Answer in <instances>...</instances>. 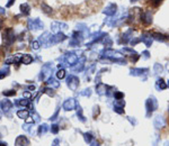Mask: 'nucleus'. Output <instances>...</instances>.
<instances>
[{
  "instance_id": "f257e3e1",
  "label": "nucleus",
  "mask_w": 169,
  "mask_h": 146,
  "mask_svg": "<svg viewBox=\"0 0 169 146\" xmlns=\"http://www.w3.org/2000/svg\"><path fill=\"white\" fill-rule=\"evenodd\" d=\"M146 108H147V116L150 117L152 115L154 110L158 108V101L153 95H151V98H149L146 101Z\"/></svg>"
},
{
  "instance_id": "f03ea898",
  "label": "nucleus",
  "mask_w": 169,
  "mask_h": 146,
  "mask_svg": "<svg viewBox=\"0 0 169 146\" xmlns=\"http://www.w3.org/2000/svg\"><path fill=\"white\" fill-rule=\"evenodd\" d=\"M116 11H117V6H116V4L110 2V4H108V5L106 6V8L103 10V14L106 15V16L112 17V16H114V15L116 14Z\"/></svg>"
},
{
  "instance_id": "7ed1b4c3",
  "label": "nucleus",
  "mask_w": 169,
  "mask_h": 146,
  "mask_svg": "<svg viewBox=\"0 0 169 146\" xmlns=\"http://www.w3.org/2000/svg\"><path fill=\"white\" fill-rule=\"evenodd\" d=\"M66 82H68V87L70 88L71 90H77V88H78V86H79V79L77 78V77H74V75H70V77H68V80H66Z\"/></svg>"
},
{
  "instance_id": "20e7f679",
  "label": "nucleus",
  "mask_w": 169,
  "mask_h": 146,
  "mask_svg": "<svg viewBox=\"0 0 169 146\" xmlns=\"http://www.w3.org/2000/svg\"><path fill=\"white\" fill-rule=\"evenodd\" d=\"M43 27H44L43 22H41L40 19H37V18H35V19H30V20H28V28L30 29H35V30H37V29H42Z\"/></svg>"
},
{
  "instance_id": "39448f33",
  "label": "nucleus",
  "mask_w": 169,
  "mask_h": 146,
  "mask_svg": "<svg viewBox=\"0 0 169 146\" xmlns=\"http://www.w3.org/2000/svg\"><path fill=\"white\" fill-rule=\"evenodd\" d=\"M141 20L146 25H150L152 22V13L151 10H146L141 14Z\"/></svg>"
},
{
  "instance_id": "423d86ee",
  "label": "nucleus",
  "mask_w": 169,
  "mask_h": 146,
  "mask_svg": "<svg viewBox=\"0 0 169 146\" xmlns=\"http://www.w3.org/2000/svg\"><path fill=\"white\" fill-rule=\"evenodd\" d=\"M105 58H110V60H114V58H122V54L117 51H114V50H106L104 52V55Z\"/></svg>"
},
{
  "instance_id": "0eeeda50",
  "label": "nucleus",
  "mask_w": 169,
  "mask_h": 146,
  "mask_svg": "<svg viewBox=\"0 0 169 146\" xmlns=\"http://www.w3.org/2000/svg\"><path fill=\"white\" fill-rule=\"evenodd\" d=\"M124 106H125V101L123 99L115 100V102H114V111L117 112V114H123V112H124Z\"/></svg>"
},
{
  "instance_id": "6e6552de",
  "label": "nucleus",
  "mask_w": 169,
  "mask_h": 146,
  "mask_svg": "<svg viewBox=\"0 0 169 146\" xmlns=\"http://www.w3.org/2000/svg\"><path fill=\"white\" fill-rule=\"evenodd\" d=\"M68 28V25L64 24V22H54L53 24L51 25V29L53 33H57L58 34V32L61 30V29H66Z\"/></svg>"
},
{
  "instance_id": "1a4fd4ad",
  "label": "nucleus",
  "mask_w": 169,
  "mask_h": 146,
  "mask_svg": "<svg viewBox=\"0 0 169 146\" xmlns=\"http://www.w3.org/2000/svg\"><path fill=\"white\" fill-rule=\"evenodd\" d=\"M64 58H66L68 65H74V64L78 63V56L74 53H68L64 56Z\"/></svg>"
},
{
  "instance_id": "9d476101",
  "label": "nucleus",
  "mask_w": 169,
  "mask_h": 146,
  "mask_svg": "<svg viewBox=\"0 0 169 146\" xmlns=\"http://www.w3.org/2000/svg\"><path fill=\"white\" fill-rule=\"evenodd\" d=\"M143 43H144V45L147 46V47H151V45H152V41H153V38H152V35L151 34H142V36H141V38H140Z\"/></svg>"
},
{
  "instance_id": "9b49d317",
  "label": "nucleus",
  "mask_w": 169,
  "mask_h": 146,
  "mask_svg": "<svg viewBox=\"0 0 169 146\" xmlns=\"http://www.w3.org/2000/svg\"><path fill=\"white\" fill-rule=\"evenodd\" d=\"M76 106H77V102H76V100L74 99H68V100H66L64 101V103H63V109L64 110H74V108H76Z\"/></svg>"
},
{
  "instance_id": "f8f14e48",
  "label": "nucleus",
  "mask_w": 169,
  "mask_h": 146,
  "mask_svg": "<svg viewBox=\"0 0 169 146\" xmlns=\"http://www.w3.org/2000/svg\"><path fill=\"white\" fill-rule=\"evenodd\" d=\"M153 125L156 128H162V127H165V125H166V120H165V118L162 116H157L154 118L153 120Z\"/></svg>"
},
{
  "instance_id": "ddd939ff",
  "label": "nucleus",
  "mask_w": 169,
  "mask_h": 146,
  "mask_svg": "<svg viewBox=\"0 0 169 146\" xmlns=\"http://www.w3.org/2000/svg\"><path fill=\"white\" fill-rule=\"evenodd\" d=\"M96 90H97V93L100 95H106V91H107V86L104 84L102 82H99L97 86H96Z\"/></svg>"
},
{
  "instance_id": "4468645a",
  "label": "nucleus",
  "mask_w": 169,
  "mask_h": 146,
  "mask_svg": "<svg viewBox=\"0 0 169 146\" xmlns=\"http://www.w3.org/2000/svg\"><path fill=\"white\" fill-rule=\"evenodd\" d=\"M149 70L148 69H131L130 70V74L133 75V77H139V75H142L146 72H148Z\"/></svg>"
},
{
  "instance_id": "2eb2a0df",
  "label": "nucleus",
  "mask_w": 169,
  "mask_h": 146,
  "mask_svg": "<svg viewBox=\"0 0 169 146\" xmlns=\"http://www.w3.org/2000/svg\"><path fill=\"white\" fill-rule=\"evenodd\" d=\"M156 88H157L158 90H160V91H161V90H165V89H167V88H168V86H167V83H166V82H165V81H163L161 78H160V79H158V80H157V82H156Z\"/></svg>"
},
{
  "instance_id": "dca6fc26",
  "label": "nucleus",
  "mask_w": 169,
  "mask_h": 146,
  "mask_svg": "<svg viewBox=\"0 0 169 146\" xmlns=\"http://www.w3.org/2000/svg\"><path fill=\"white\" fill-rule=\"evenodd\" d=\"M132 33H133V29L131 28L129 29V30H126L124 34H123V37H122V38H123V42H124V43H129V42L131 41V34H132Z\"/></svg>"
},
{
  "instance_id": "f3484780",
  "label": "nucleus",
  "mask_w": 169,
  "mask_h": 146,
  "mask_svg": "<svg viewBox=\"0 0 169 146\" xmlns=\"http://www.w3.org/2000/svg\"><path fill=\"white\" fill-rule=\"evenodd\" d=\"M66 37L64 34H62V33H58V34H55V36H53V43H59V42H62V41H64Z\"/></svg>"
},
{
  "instance_id": "a211bd4d",
  "label": "nucleus",
  "mask_w": 169,
  "mask_h": 146,
  "mask_svg": "<svg viewBox=\"0 0 169 146\" xmlns=\"http://www.w3.org/2000/svg\"><path fill=\"white\" fill-rule=\"evenodd\" d=\"M152 38L157 39V41H160V42H165L167 39V37L165 36V35H162V34H160V33H153L152 34Z\"/></svg>"
},
{
  "instance_id": "6ab92c4d",
  "label": "nucleus",
  "mask_w": 169,
  "mask_h": 146,
  "mask_svg": "<svg viewBox=\"0 0 169 146\" xmlns=\"http://www.w3.org/2000/svg\"><path fill=\"white\" fill-rule=\"evenodd\" d=\"M30 8L28 6V4H22L21 5V11H22L24 15H28L30 14Z\"/></svg>"
},
{
  "instance_id": "aec40b11",
  "label": "nucleus",
  "mask_w": 169,
  "mask_h": 146,
  "mask_svg": "<svg viewBox=\"0 0 169 146\" xmlns=\"http://www.w3.org/2000/svg\"><path fill=\"white\" fill-rule=\"evenodd\" d=\"M46 83H47V86H51V87H53V88H58L60 86L59 82L55 80V79H53V78H50Z\"/></svg>"
},
{
  "instance_id": "412c9836",
  "label": "nucleus",
  "mask_w": 169,
  "mask_h": 146,
  "mask_svg": "<svg viewBox=\"0 0 169 146\" xmlns=\"http://www.w3.org/2000/svg\"><path fill=\"white\" fill-rule=\"evenodd\" d=\"M103 43L107 46V47H110L112 45H113V41L110 39V37L108 35H106V36H104V39H103Z\"/></svg>"
},
{
  "instance_id": "4be33fe9",
  "label": "nucleus",
  "mask_w": 169,
  "mask_h": 146,
  "mask_svg": "<svg viewBox=\"0 0 169 146\" xmlns=\"http://www.w3.org/2000/svg\"><path fill=\"white\" fill-rule=\"evenodd\" d=\"M85 58H82L81 60V62H79V63H77V65L74 67V71H81L82 69H83V66H85Z\"/></svg>"
},
{
  "instance_id": "5701e85b",
  "label": "nucleus",
  "mask_w": 169,
  "mask_h": 146,
  "mask_svg": "<svg viewBox=\"0 0 169 146\" xmlns=\"http://www.w3.org/2000/svg\"><path fill=\"white\" fill-rule=\"evenodd\" d=\"M153 70H154V74H159V73L162 72V65L161 64H159V63H156L153 66Z\"/></svg>"
},
{
  "instance_id": "b1692460",
  "label": "nucleus",
  "mask_w": 169,
  "mask_h": 146,
  "mask_svg": "<svg viewBox=\"0 0 169 146\" xmlns=\"http://www.w3.org/2000/svg\"><path fill=\"white\" fill-rule=\"evenodd\" d=\"M22 61L23 63H25V64H30V62L33 61V58H32L30 55H24L22 58Z\"/></svg>"
},
{
  "instance_id": "393cba45",
  "label": "nucleus",
  "mask_w": 169,
  "mask_h": 146,
  "mask_svg": "<svg viewBox=\"0 0 169 146\" xmlns=\"http://www.w3.org/2000/svg\"><path fill=\"white\" fill-rule=\"evenodd\" d=\"M114 97H115V100H121L124 98V93L121 91H114Z\"/></svg>"
},
{
  "instance_id": "a878e982",
  "label": "nucleus",
  "mask_w": 169,
  "mask_h": 146,
  "mask_svg": "<svg viewBox=\"0 0 169 146\" xmlns=\"http://www.w3.org/2000/svg\"><path fill=\"white\" fill-rule=\"evenodd\" d=\"M57 77H58V79H63V78L66 77V71H64V69L59 70L58 73H57Z\"/></svg>"
},
{
  "instance_id": "bb28decb",
  "label": "nucleus",
  "mask_w": 169,
  "mask_h": 146,
  "mask_svg": "<svg viewBox=\"0 0 169 146\" xmlns=\"http://www.w3.org/2000/svg\"><path fill=\"white\" fill-rule=\"evenodd\" d=\"M42 9L44 10V13H46V14H50V13H52V8L49 7L46 4H43V5H42Z\"/></svg>"
},
{
  "instance_id": "cd10ccee",
  "label": "nucleus",
  "mask_w": 169,
  "mask_h": 146,
  "mask_svg": "<svg viewBox=\"0 0 169 146\" xmlns=\"http://www.w3.org/2000/svg\"><path fill=\"white\" fill-rule=\"evenodd\" d=\"M18 117L19 118H26V117L28 116V112L27 111H25V110H22V111H18Z\"/></svg>"
},
{
  "instance_id": "c85d7f7f",
  "label": "nucleus",
  "mask_w": 169,
  "mask_h": 146,
  "mask_svg": "<svg viewBox=\"0 0 169 146\" xmlns=\"http://www.w3.org/2000/svg\"><path fill=\"white\" fill-rule=\"evenodd\" d=\"M123 52H125V53H127V54H130V55H133V54H136V52L134 51V50H131V48H127V47H125V48H123Z\"/></svg>"
},
{
  "instance_id": "c756f323",
  "label": "nucleus",
  "mask_w": 169,
  "mask_h": 146,
  "mask_svg": "<svg viewBox=\"0 0 169 146\" xmlns=\"http://www.w3.org/2000/svg\"><path fill=\"white\" fill-rule=\"evenodd\" d=\"M85 139H86V142H87V143H90V142L93 140V136H91V134L86 133V134H85Z\"/></svg>"
},
{
  "instance_id": "7c9ffc66",
  "label": "nucleus",
  "mask_w": 169,
  "mask_h": 146,
  "mask_svg": "<svg viewBox=\"0 0 169 146\" xmlns=\"http://www.w3.org/2000/svg\"><path fill=\"white\" fill-rule=\"evenodd\" d=\"M80 95H86V97H89V95H91V90H90V89H86V90H83V92H81Z\"/></svg>"
},
{
  "instance_id": "2f4dec72",
  "label": "nucleus",
  "mask_w": 169,
  "mask_h": 146,
  "mask_svg": "<svg viewBox=\"0 0 169 146\" xmlns=\"http://www.w3.org/2000/svg\"><path fill=\"white\" fill-rule=\"evenodd\" d=\"M32 47H33L34 50H38V47H40V42H37V41L33 42V43H32Z\"/></svg>"
},
{
  "instance_id": "473e14b6",
  "label": "nucleus",
  "mask_w": 169,
  "mask_h": 146,
  "mask_svg": "<svg viewBox=\"0 0 169 146\" xmlns=\"http://www.w3.org/2000/svg\"><path fill=\"white\" fill-rule=\"evenodd\" d=\"M94 117H96V116H98V115H99V107H98V106H95V107H94Z\"/></svg>"
},
{
  "instance_id": "72a5a7b5",
  "label": "nucleus",
  "mask_w": 169,
  "mask_h": 146,
  "mask_svg": "<svg viewBox=\"0 0 169 146\" xmlns=\"http://www.w3.org/2000/svg\"><path fill=\"white\" fill-rule=\"evenodd\" d=\"M45 92L47 93L49 95H54V92H53V89H46Z\"/></svg>"
},
{
  "instance_id": "f704fd0d",
  "label": "nucleus",
  "mask_w": 169,
  "mask_h": 146,
  "mask_svg": "<svg viewBox=\"0 0 169 146\" xmlns=\"http://www.w3.org/2000/svg\"><path fill=\"white\" fill-rule=\"evenodd\" d=\"M140 41H141V39H138V38H135V39H131V41H130V43L132 44V45H135V44L139 43Z\"/></svg>"
},
{
  "instance_id": "c9c22d12",
  "label": "nucleus",
  "mask_w": 169,
  "mask_h": 146,
  "mask_svg": "<svg viewBox=\"0 0 169 146\" xmlns=\"http://www.w3.org/2000/svg\"><path fill=\"white\" fill-rule=\"evenodd\" d=\"M53 128H52V131L53 133H58V131H59V126H57V125H54V126H52Z\"/></svg>"
},
{
  "instance_id": "e433bc0d",
  "label": "nucleus",
  "mask_w": 169,
  "mask_h": 146,
  "mask_svg": "<svg viewBox=\"0 0 169 146\" xmlns=\"http://www.w3.org/2000/svg\"><path fill=\"white\" fill-rule=\"evenodd\" d=\"M142 54H143V58H149V55H150V54H149V52L148 51L142 52Z\"/></svg>"
},
{
  "instance_id": "4c0bfd02",
  "label": "nucleus",
  "mask_w": 169,
  "mask_h": 146,
  "mask_svg": "<svg viewBox=\"0 0 169 146\" xmlns=\"http://www.w3.org/2000/svg\"><path fill=\"white\" fill-rule=\"evenodd\" d=\"M150 1H152L154 5H158V4H160V1H161V0H150Z\"/></svg>"
},
{
  "instance_id": "58836bf2",
  "label": "nucleus",
  "mask_w": 169,
  "mask_h": 146,
  "mask_svg": "<svg viewBox=\"0 0 169 146\" xmlns=\"http://www.w3.org/2000/svg\"><path fill=\"white\" fill-rule=\"evenodd\" d=\"M13 4H14V0H9V2L7 4V7H10Z\"/></svg>"
},
{
  "instance_id": "ea45409f",
  "label": "nucleus",
  "mask_w": 169,
  "mask_h": 146,
  "mask_svg": "<svg viewBox=\"0 0 169 146\" xmlns=\"http://www.w3.org/2000/svg\"><path fill=\"white\" fill-rule=\"evenodd\" d=\"M90 146H100V145H99V144H98L97 142H94V143H93V144H91Z\"/></svg>"
},
{
  "instance_id": "a19ab883",
  "label": "nucleus",
  "mask_w": 169,
  "mask_h": 146,
  "mask_svg": "<svg viewBox=\"0 0 169 146\" xmlns=\"http://www.w3.org/2000/svg\"><path fill=\"white\" fill-rule=\"evenodd\" d=\"M0 14H2V15L5 14V10H4V8H1V7H0Z\"/></svg>"
},
{
  "instance_id": "79ce46f5",
  "label": "nucleus",
  "mask_w": 169,
  "mask_h": 146,
  "mask_svg": "<svg viewBox=\"0 0 169 146\" xmlns=\"http://www.w3.org/2000/svg\"><path fill=\"white\" fill-rule=\"evenodd\" d=\"M132 2H136V1H139V0H131Z\"/></svg>"
},
{
  "instance_id": "37998d69",
  "label": "nucleus",
  "mask_w": 169,
  "mask_h": 146,
  "mask_svg": "<svg viewBox=\"0 0 169 146\" xmlns=\"http://www.w3.org/2000/svg\"><path fill=\"white\" fill-rule=\"evenodd\" d=\"M167 86H168V88H169V81H168V83H167Z\"/></svg>"
},
{
  "instance_id": "c03bdc74",
  "label": "nucleus",
  "mask_w": 169,
  "mask_h": 146,
  "mask_svg": "<svg viewBox=\"0 0 169 146\" xmlns=\"http://www.w3.org/2000/svg\"><path fill=\"white\" fill-rule=\"evenodd\" d=\"M168 112H169V109H168Z\"/></svg>"
}]
</instances>
